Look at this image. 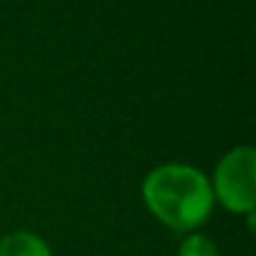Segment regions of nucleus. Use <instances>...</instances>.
Here are the masks:
<instances>
[{"mask_svg":"<svg viewBox=\"0 0 256 256\" xmlns=\"http://www.w3.org/2000/svg\"><path fill=\"white\" fill-rule=\"evenodd\" d=\"M142 194L160 220L182 232L204 222L214 207V191L207 178L184 164H164L150 171Z\"/></svg>","mask_w":256,"mask_h":256,"instance_id":"f257e3e1","label":"nucleus"},{"mask_svg":"<svg viewBox=\"0 0 256 256\" xmlns=\"http://www.w3.org/2000/svg\"><path fill=\"white\" fill-rule=\"evenodd\" d=\"M254 164L256 153L252 146H238L220 160L216 168V196L230 212L252 214L254 189Z\"/></svg>","mask_w":256,"mask_h":256,"instance_id":"f03ea898","label":"nucleus"},{"mask_svg":"<svg viewBox=\"0 0 256 256\" xmlns=\"http://www.w3.org/2000/svg\"><path fill=\"white\" fill-rule=\"evenodd\" d=\"M0 256H52L50 245L32 232H14L0 240Z\"/></svg>","mask_w":256,"mask_h":256,"instance_id":"7ed1b4c3","label":"nucleus"},{"mask_svg":"<svg viewBox=\"0 0 256 256\" xmlns=\"http://www.w3.org/2000/svg\"><path fill=\"white\" fill-rule=\"evenodd\" d=\"M178 256H220L216 243L202 234H191L180 243Z\"/></svg>","mask_w":256,"mask_h":256,"instance_id":"20e7f679","label":"nucleus"}]
</instances>
